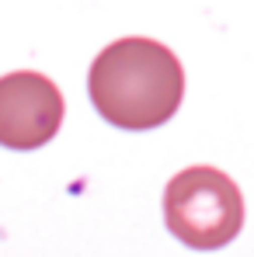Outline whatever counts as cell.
Instances as JSON below:
<instances>
[{"instance_id":"cell-1","label":"cell","mask_w":254,"mask_h":257,"mask_svg":"<svg viewBox=\"0 0 254 257\" xmlns=\"http://www.w3.org/2000/svg\"><path fill=\"white\" fill-rule=\"evenodd\" d=\"M87 90L105 122L119 128H157L181 108L185 70L167 45L119 39L94 59Z\"/></svg>"},{"instance_id":"cell-2","label":"cell","mask_w":254,"mask_h":257,"mask_svg":"<svg viewBox=\"0 0 254 257\" xmlns=\"http://www.w3.org/2000/svg\"><path fill=\"white\" fill-rule=\"evenodd\" d=\"M164 219L181 243L219 250L244 226V195L216 167H188L167 181Z\"/></svg>"},{"instance_id":"cell-3","label":"cell","mask_w":254,"mask_h":257,"mask_svg":"<svg viewBox=\"0 0 254 257\" xmlns=\"http://www.w3.org/2000/svg\"><path fill=\"white\" fill-rule=\"evenodd\" d=\"M63 122V94L42 73L0 77V146L39 150Z\"/></svg>"}]
</instances>
